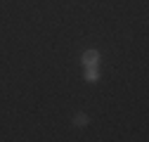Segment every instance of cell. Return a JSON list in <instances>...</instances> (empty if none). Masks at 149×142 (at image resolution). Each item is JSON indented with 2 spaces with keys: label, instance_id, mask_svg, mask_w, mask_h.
<instances>
[{
  "label": "cell",
  "instance_id": "6da1fadb",
  "mask_svg": "<svg viewBox=\"0 0 149 142\" xmlns=\"http://www.w3.org/2000/svg\"><path fill=\"white\" fill-rule=\"evenodd\" d=\"M100 59H102V55H100L97 50H85L83 57H81V62H83L85 69H88V66H100Z\"/></svg>",
  "mask_w": 149,
  "mask_h": 142
},
{
  "label": "cell",
  "instance_id": "7a4b0ae2",
  "mask_svg": "<svg viewBox=\"0 0 149 142\" xmlns=\"http://www.w3.org/2000/svg\"><path fill=\"white\" fill-rule=\"evenodd\" d=\"M85 81L88 83H97L100 81V66H88L85 69Z\"/></svg>",
  "mask_w": 149,
  "mask_h": 142
},
{
  "label": "cell",
  "instance_id": "3957f363",
  "mask_svg": "<svg viewBox=\"0 0 149 142\" xmlns=\"http://www.w3.org/2000/svg\"><path fill=\"white\" fill-rule=\"evenodd\" d=\"M73 126H76V128H83V126H88V114L78 111L76 116H73Z\"/></svg>",
  "mask_w": 149,
  "mask_h": 142
}]
</instances>
